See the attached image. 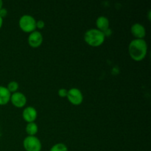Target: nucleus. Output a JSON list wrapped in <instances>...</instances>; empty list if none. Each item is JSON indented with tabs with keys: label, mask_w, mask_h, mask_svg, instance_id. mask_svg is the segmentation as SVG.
Masks as SVG:
<instances>
[{
	"label": "nucleus",
	"mask_w": 151,
	"mask_h": 151,
	"mask_svg": "<svg viewBox=\"0 0 151 151\" xmlns=\"http://www.w3.org/2000/svg\"><path fill=\"white\" fill-rule=\"evenodd\" d=\"M128 52L135 61H141L147 55V44L144 39H134L128 46Z\"/></svg>",
	"instance_id": "1"
},
{
	"label": "nucleus",
	"mask_w": 151,
	"mask_h": 151,
	"mask_svg": "<svg viewBox=\"0 0 151 151\" xmlns=\"http://www.w3.org/2000/svg\"><path fill=\"white\" fill-rule=\"evenodd\" d=\"M106 36L104 32L97 29H90L84 34V41L89 46L97 47L104 43Z\"/></svg>",
	"instance_id": "2"
},
{
	"label": "nucleus",
	"mask_w": 151,
	"mask_h": 151,
	"mask_svg": "<svg viewBox=\"0 0 151 151\" xmlns=\"http://www.w3.org/2000/svg\"><path fill=\"white\" fill-rule=\"evenodd\" d=\"M19 25L22 31L31 33L36 29V21L30 15H23L19 19Z\"/></svg>",
	"instance_id": "3"
},
{
	"label": "nucleus",
	"mask_w": 151,
	"mask_h": 151,
	"mask_svg": "<svg viewBox=\"0 0 151 151\" xmlns=\"http://www.w3.org/2000/svg\"><path fill=\"white\" fill-rule=\"evenodd\" d=\"M24 148L26 151H41L42 145L38 138L35 136H27L23 141Z\"/></svg>",
	"instance_id": "4"
},
{
	"label": "nucleus",
	"mask_w": 151,
	"mask_h": 151,
	"mask_svg": "<svg viewBox=\"0 0 151 151\" xmlns=\"http://www.w3.org/2000/svg\"><path fill=\"white\" fill-rule=\"evenodd\" d=\"M66 97L69 103L74 106H79L83 101V95L82 92L77 88H72L68 90Z\"/></svg>",
	"instance_id": "5"
},
{
	"label": "nucleus",
	"mask_w": 151,
	"mask_h": 151,
	"mask_svg": "<svg viewBox=\"0 0 151 151\" xmlns=\"http://www.w3.org/2000/svg\"><path fill=\"white\" fill-rule=\"evenodd\" d=\"M27 97L23 93L16 92L11 94L10 101L16 108H23L27 104Z\"/></svg>",
	"instance_id": "6"
},
{
	"label": "nucleus",
	"mask_w": 151,
	"mask_h": 151,
	"mask_svg": "<svg viewBox=\"0 0 151 151\" xmlns=\"http://www.w3.org/2000/svg\"><path fill=\"white\" fill-rule=\"evenodd\" d=\"M29 45L32 48H38L42 44L43 35L41 32L35 30L31 32L27 38Z\"/></svg>",
	"instance_id": "7"
},
{
	"label": "nucleus",
	"mask_w": 151,
	"mask_h": 151,
	"mask_svg": "<svg viewBox=\"0 0 151 151\" xmlns=\"http://www.w3.org/2000/svg\"><path fill=\"white\" fill-rule=\"evenodd\" d=\"M38 116V112L35 108L32 106H27L22 112V117L27 123L34 122Z\"/></svg>",
	"instance_id": "8"
},
{
	"label": "nucleus",
	"mask_w": 151,
	"mask_h": 151,
	"mask_svg": "<svg viewBox=\"0 0 151 151\" xmlns=\"http://www.w3.org/2000/svg\"><path fill=\"white\" fill-rule=\"evenodd\" d=\"M131 32L136 39H144L146 35L145 27L139 23H135L131 26Z\"/></svg>",
	"instance_id": "9"
},
{
	"label": "nucleus",
	"mask_w": 151,
	"mask_h": 151,
	"mask_svg": "<svg viewBox=\"0 0 151 151\" xmlns=\"http://www.w3.org/2000/svg\"><path fill=\"white\" fill-rule=\"evenodd\" d=\"M109 20L106 16H99L96 20V26L97 29L102 31V32H106L107 29H109Z\"/></svg>",
	"instance_id": "10"
},
{
	"label": "nucleus",
	"mask_w": 151,
	"mask_h": 151,
	"mask_svg": "<svg viewBox=\"0 0 151 151\" xmlns=\"http://www.w3.org/2000/svg\"><path fill=\"white\" fill-rule=\"evenodd\" d=\"M11 93L7 87L0 86V106H4L10 102Z\"/></svg>",
	"instance_id": "11"
},
{
	"label": "nucleus",
	"mask_w": 151,
	"mask_h": 151,
	"mask_svg": "<svg viewBox=\"0 0 151 151\" xmlns=\"http://www.w3.org/2000/svg\"><path fill=\"white\" fill-rule=\"evenodd\" d=\"M25 131H26L27 134L29 136H35L38 133V127L35 122H29V123H27V125H26Z\"/></svg>",
	"instance_id": "12"
},
{
	"label": "nucleus",
	"mask_w": 151,
	"mask_h": 151,
	"mask_svg": "<svg viewBox=\"0 0 151 151\" xmlns=\"http://www.w3.org/2000/svg\"><path fill=\"white\" fill-rule=\"evenodd\" d=\"M50 151H68V147L63 143H57L50 148Z\"/></svg>",
	"instance_id": "13"
},
{
	"label": "nucleus",
	"mask_w": 151,
	"mask_h": 151,
	"mask_svg": "<svg viewBox=\"0 0 151 151\" xmlns=\"http://www.w3.org/2000/svg\"><path fill=\"white\" fill-rule=\"evenodd\" d=\"M19 83L16 81H10L7 86V88L10 93H15L19 89Z\"/></svg>",
	"instance_id": "14"
},
{
	"label": "nucleus",
	"mask_w": 151,
	"mask_h": 151,
	"mask_svg": "<svg viewBox=\"0 0 151 151\" xmlns=\"http://www.w3.org/2000/svg\"><path fill=\"white\" fill-rule=\"evenodd\" d=\"M67 93H68V90L66 89V88H60L58 91V95L60 96V97H66L67 96Z\"/></svg>",
	"instance_id": "15"
},
{
	"label": "nucleus",
	"mask_w": 151,
	"mask_h": 151,
	"mask_svg": "<svg viewBox=\"0 0 151 151\" xmlns=\"http://www.w3.org/2000/svg\"><path fill=\"white\" fill-rule=\"evenodd\" d=\"M44 27H45V22L43 20H39L36 22V28L39 29H44Z\"/></svg>",
	"instance_id": "16"
},
{
	"label": "nucleus",
	"mask_w": 151,
	"mask_h": 151,
	"mask_svg": "<svg viewBox=\"0 0 151 151\" xmlns=\"http://www.w3.org/2000/svg\"><path fill=\"white\" fill-rule=\"evenodd\" d=\"M7 10H6L5 8H1V10H0V16H1L2 19H4V18H5L6 16H7Z\"/></svg>",
	"instance_id": "17"
},
{
	"label": "nucleus",
	"mask_w": 151,
	"mask_h": 151,
	"mask_svg": "<svg viewBox=\"0 0 151 151\" xmlns=\"http://www.w3.org/2000/svg\"><path fill=\"white\" fill-rule=\"evenodd\" d=\"M2 24H3V19L0 16V29H1V27H2Z\"/></svg>",
	"instance_id": "18"
},
{
	"label": "nucleus",
	"mask_w": 151,
	"mask_h": 151,
	"mask_svg": "<svg viewBox=\"0 0 151 151\" xmlns=\"http://www.w3.org/2000/svg\"><path fill=\"white\" fill-rule=\"evenodd\" d=\"M2 6H3V1L1 0H0V10L2 8Z\"/></svg>",
	"instance_id": "19"
}]
</instances>
